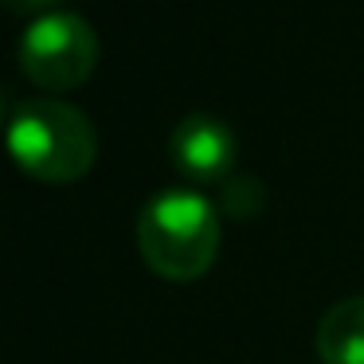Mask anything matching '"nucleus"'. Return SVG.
I'll return each instance as SVG.
<instances>
[{"mask_svg":"<svg viewBox=\"0 0 364 364\" xmlns=\"http://www.w3.org/2000/svg\"><path fill=\"white\" fill-rule=\"evenodd\" d=\"M262 204H267V188H262L259 176L239 173V176H228V181H223V200H220V208H223L228 215L247 220V215H259Z\"/></svg>","mask_w":364,"mask_h":364,"instance_id":"obj_6","label":"nucleus"},{"mask_svg":"<svg viewBox=\"0 0 364 364\" xmlns=\"http://www.w3.org/2000/svg\"><path fill=\"white\" fill-rule=\"evenodd\" d=\"M173 165L196 184H220L235 168V134L215 114H188L168 137Z\"/></svg>","mask_w":364,"mask_h":364,"instance_id":"obj_4","label":"nucleus"},{"mask_svg":"<svg viewBox=\"0 0 364 364\" xmlns=\"http://www.w3.org/2000/svg\"><path fill=\"white\" fill-rule=\"evenodd\" d=\"M9 4L16 12H40V9H51L55 0H9ZM51 12H55V9H51Z\"/></svg>","mask_w":364,"mask_h":364,"instance_id":"obj_7","label":"nucleus"},{"mask_svg":"<svg viewBox=\"0 0 364 364\" xmlns=\"http://www.w3.org/2000/svg\"><path fill=\"white\" fill-rule=\"evenodd\" d=\"M9 145L28 176L48 184H71L90 173L98 137L87 114L55 98H28L9 118Z\"/></svg>","mask_w":364,"mask_h":364,"instance_id":"obj_2","label":"nucleus"},{"mask_svg":"<svg viewBox=\"0 0 364 364\" xmlns=\"http://www.w3.org/2000/svg\"><path fill=\"white\" fill-rule=\"evenodd\" d=\"M137 247L153 274L192 282L208 274L220 255V215L200 192L168 188L141 208Z\"/></svg>","mask_w":364,"mask_h":364,"instance_id":"obj_1","label":"nucleus"},{"mask_svg":"<svg viewBox=\"0 0 364 364\" xmlns=\"http://www.w3.org/2000/svg\"><path fill=\"white\" fill-rule=\"evenodd\" d=\"M98 67V36L75 12H43L24 28L20 71L43 90H75Z\"/></svg>","mask_w":364,"mask_h":364,"instance_id":"obj_3","label":"nucleus"},{"mask_svg":"<svg viewBox=\"0 0 364 364\" xmlns=\"http://www.w3.org/2000/svg\"><path fill=\"white\" fill-rule=\"evenodd\" d=\"M314 348L325 364H364V294L337 301L317 321Z\"/></svg>","mask_w":364,"mask_h":364,"instance_id":"obj_5","label":"nucleus"}]
</instances>
